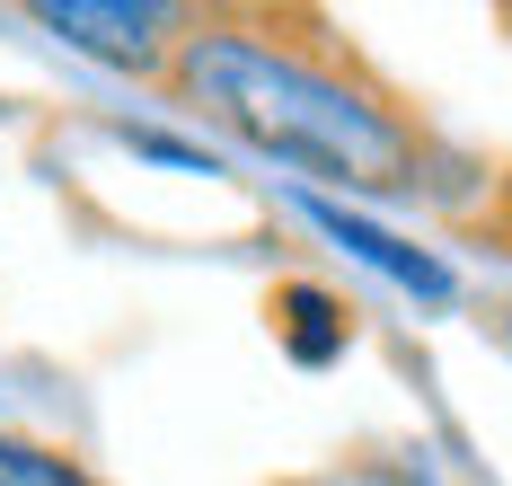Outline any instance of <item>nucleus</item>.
I'll return each instance as SVG.
<instances>
[{
  "label": "nucleus",
  "mask_w": 512,
  "mask_h": 486,
  "mask_svg": "<svg viewBox=\"0 0 512 486\" xmlns=\"http://www.w3.org/2000/svg\"><path fill=\"white\" fill-rule=\"evenodd\" d=\"M168 89L186 107L221 115L248 151L283 168L336 177L362 195H415L424 186L415 115L318 18H274V9L195 18L186 45L168 54Z\"/></svg>",
  "instance_id": "nucleus-1"
},
{
  "label": "nucleus",
  "mask_w": 512,
  "mask_h": 486,
  "mask_svg": "<svg viewBox=\"0 0 512 486\" xmlns=\"http://www.w3.org/2000/svg\"><path fill=\"white\" fill-rule=\"evenodd\" d=\"M36 27H53L62 45L115 62V71H159L168 45H186L195 9H151V0H45Z\"/></svg>",
  "instance_id": "nucleus-2"
},
{
  "label": "nucleus",
  "mask_w": 512,
  "mask_h": 486,
  "mask_svg": "<svg viewBox=\"0 0 512 486\" xmlns=\"http://www.w3.org/2000/svg\"><path fill=\"white\" fill-rule=\"evenodd\" d=\"M274 327H283L292 363H336L345 336H354V310H345L336 292H318V283H283V292H274Z\"/></svg>",
  "instance_id": "nucleus-3"
},
{
  "label": "nucleus",
  "mask_w": 512,
  "mask_h": 486,
  "mask_svg": "<svg viewBox=\"0 0 512 486\" xmlns=\"http://www.w3.org/2000/svg\"><path fill=\"white\" fill-rule=\"evenodd\" d=\"M309 221H318V230H336L345 248H362V257H371L380 274H398V283H415L424 301H442V292H451V274L433 266L424 248H407V239H389V230H371V221H354L345 204H318V195H309Z\"/></svg>",
  "instance_id": "nucleus-4"
},
{
  "label": "nucleus",
  "mask_w": 512,
  "mask_h": 486,
  "mask_svg": "<svg viewBox=\"0 0 512 486\" xmlns=\"http://www.w3.org/2000/svg\"><path fill=\"white\" fill-rule=\"evenodd\" d=\"M0 486H89L71 460L53 451H27V442H0Z\"/></svg>",
  "instance_id": "nucleus-5"
},
{
  "label": "nucleus",
  "mask_w": 512,
  "mask_h": 486,
  "mask_svg": "<svg viewBox=\"0 0 512 486\" xmlns=\"http://www.w3.org/2000/svg\"><path fill=\"white\" fill-rule=\"evenodd\" d=\"M504 336H512V310H504Z\"/></svg>",
  "instance_id": "nucleus-6"
}]
</instances>
